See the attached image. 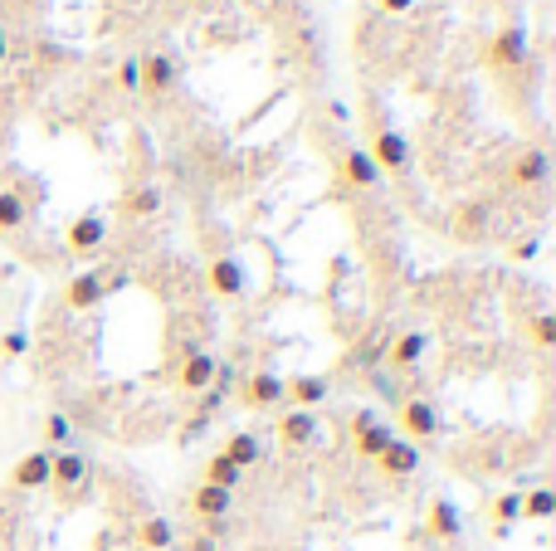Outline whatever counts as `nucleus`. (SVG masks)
I'll return each mask as SVG.
<instances>
[{"label":"nucleus","instance_id":"nucleus-6","mask_svg":"<svg viewBox=\"0 0 556 551\" xmlns=\"http://www.w3.org/2000/svg\"><path fill=\"white\" fill-rule=\"evenodd\" d=\"M400 430H405L410 440H435L439 434V410L425 400V395H410V400H400Z\"/></svg>","mask_w":556,"mask_h":551},{"label":"nucleus","instance_id":"nucleus-32","mask_svg":"<svg viewBox=\"0 0 556 551\" xmlns=\"http://www.w3.org/2000/svg\"><path fill=\"white\" fill-rule=\"evenodd\" d=\"M25 347H29L25 332H5V337H0V357H20Z\"/></svg>","mask_w":556,"mask_h":551},{"label":"nucleus","instance_id":"nucleus-30","mask_svg":"<svg viewBox=\"0 0 556 551\" xmlns=\"http://www.w3.org/2000/svg\"><path fill=\"white\" fill-rule=\"evenodd\" d=\"M118 88L122 93H142V54H127L118 64Z\"/></svg>","mask_w":556,"mask_h":551},{"label":"nucleus","instance_id":"nucleus-2","mask_svg":"<svg viewBox=\"0 0 556 551\" xmlns=\"http://www.w3.org/2000/svg\"><path fill=\"white\" fill-rule=\"evenodd\" d=\"M102 298H108V274H98V268H84V274H74L64 284V303L74 308V313H88Z\"/></svg>","mask_w":556,"mask_h":551},{"label":"nucleus","instance_id":"nucleus-35","mask_svg":"<svg viewBox=\"0 0 556 551\" xmlns=\"http://www.w3.org/2000/svg\"><path fill=\"white\" fill-rule=\"evenodd\" d=\"M10 54V49H5V25H0V59H5Z\"/></svg>","mask_w":556,"mask_h":551},{"label":"nucleus","instance_id":"nucleus-5","mask_svg":"<svg viewBox=\"0 0 556 551\" xmlns=\"http://www.w3.org/2000/svg\"><path fill=\"white\" fill-rule=\"evenodd\" d=\"M102 239H108V220L102 215H78L74 225L64 230V244H69V254H78V259H88V254H98L102 249Z\"/></svg>","mask_w":556,"mask_h":551},{"label":"nucleus","instance_id":"nucleus-24","mask_svg":"<svg viewBox=\"0 0 556 551\" xmlns=\"http://www.w3.org/2000/svg\"><path fill=\"white\" fill-rule=\"evenodd\" d=\"M137 542H142V551H171L176 547V527H171L167 517H147V522L137 527Z\"/></svg>","mask_w":556,"mask_h":551},{"label":"nucleus","instance_id":"nucleus-26","mask_svg":"<svg viewBox=\"0 0 556 551\" xmlns=\"http://www.w3.org/2000/svg\"><path fill=\"white\" fill-rule=\"evenodd\" d=\"M200 483H215V488H225V493H234V488L244 483V469H234L225 454H210V459H205V478H200Z\"/></svg>","mask_w":556,"mask_h":551},{"label":"nucleus","instance_id":"nucleus-19","mask_svg":"<svg viewBox=\"0 0 556 551\" xmlns=\"http://www.w3.org/2000/svg\"><path fill=\"white\" fill-rule=\"evenodd\" d=\"M278 440H283L288 449L313 444L317 440V415L313 410H283V420H278Z\"/></svg>","mask_w":556,"mask_h":551},{"label":"nucleus","instance_id":"nucleus-12","mask_svg":"<svg viewBox=\"0 0 556 551\" xmlns=\"http://www.w3.org/2000/svg\"><path fill=\"white\" fill-rule=\"evenodd\" d=\"M230 507H234V493H225V488H215V483H195L191 513L200 517V522H225V517H230Z\"/></svg>","mask_w":556,"mask_h":551},{"label":"nucleus","instance_id":"nucleus-10","mask_svg":"<svg viewBox=\"0 0 556 551\" xmlns=\"http://www.w3.org/2000/svg\"><path fill=\"white\" fill-rule=\"evenodd\" d=\"M205 284H210V293H220V298H240L244 293V264H240V259H230V254L210 259Z\"/></svg>","mask_w":556,"mask_h":551},{"label":"nucleus","instance_id":"nucleus-9","mask_svg":"<svg viewBox=\"0 0 556 551\" xmlns=\"http://www.w3.org/2000/svg\"><path fill=\"white\" fill-rule=\"evenodd\" d=\"M240 395H244L249 410H274V405H283V376H274V371H254V376L240 386Z\"/></svg>","mask_w":556,"mask_h":551},{"label":"nucleus","instance_id":"nucleus-31","mask_svg":"<svg viewBox=\"0 0 556 551\" xmlns=\"http://www.w3.org/2000/svg\"><path fill=\"white\" fill-rule=\"evenodd\" d=\"M527 337L537 341L542 351H547V347H556V317H552V313H537V317L527 322Z\"/></svg>","mask_w":556,"mask_h":551},{"label":"nucleus","instance_id":"nucleus-4","mask_svg":"<svg viewBox=\"0 0 556 551\" xmlns=\"http://www.w3.org/2000/svg\"><path fill=\"white\" fill-rule=\"evenodd\" d=\"M88 473H93V464H88L78 449H59L54 459H49V488H59V493H74V488H84Z\"/></svg>","mask_w":556,"mask_h":551},{"label":"nucleus","instance_id":"nucleus-34","mask_svg":"<svg viewBox=\"0 0 556 551\" xmlns=\"http://www.w3.org/2000/svg\"><path fill=\"white\" fill-rule=\"evenodd\" d=\"M380 10L386 15H405V10H415V0H380Z\"/></svg>","mask_w":556,"mask_h":551},{"label":"nucleus","instance_id":"nucleus-3","mask_svg":"<svg viewBox=\"0 0 556 551\" xmlns=\"http://www.w3.org/2000/svg\"><path fill=\"white\" fill-rule=\"evenodd\" d=\"M390 440H396V430H390V424H380L376 415L362 410V415L352 420V449L362 454V459H380Z\"/></svg>","mask_w":556,"mask_h":551},{"label":"nucleus","instance_id":"nucleus-17","mask_svg":"<svg viewBox=\"0 0 556 551\" xmlns=\"http://www.w3.org/2000/svg\"><path fill=\"white\" fill-rule=\"evenodd\" d=\"M425 532L439 537V542H454V537L463 532V517H459V507L449 503V498H435V503L425 507Z\"/></svg>","mask_w":556,"mask_h":551},{"label":"nucleus","instance_id":"nucleus-27","mask_svg":"<svg viewBox=\"0 0 556 551\" xmlns=\"http://www.w3.org/2000/svg\"><path fill=\"white\" fill-rule=\"evenodd\" d=\"M556 513V493L552 488H532L527 498H522V517H532V522H547Z\"/></svg>","mask_w":556,"mask_h":551},{"label":"nucleus","instance_id":"nucleus-16","mask_svg":"<svg viewBox=\"0 0 556 551\" xmlns=\"http://www.w3.org/2000/svg\"><path fill=\"white\" fill-rule=\"evenodd\" d=\"M425 351H429V337H425V332H400V337L386 347V361H390L396 371H415L420 361H425Z\"/></svg>","mask_w":556,"mask_h":551},{"label":"nucleus","instance_id":"nucleus-20","mask_svg":"<svg viewBox=\"0 0 556 551\" xmlns=\"http://www.w3.org/2000/svg\"><path fill=\"white\" fill-rule=\"evenodd\" d=\"M327 376H293V381H283V400L293 405V410H313V405H323L327 400Z\"/></svg>","mask_w":556,"mask_h":551},{"label":"nucleus","instance_id":"nucleus-8","mask_svg":"<svg viewBox=\"0 0 556 551\" xmlns=\"http://www.w3.org/2000/svg\"><path fill=\"white\" fill-rule=\"evenodd\" d=\"M215 376H220V361L210 357V351H191V357L181 361V391H191V395H205L215 386Z\"/></svg>","mask_w":556,"mask_h":551},{"label":"nucleus","instance_id":"nucleus-22","mask_svg":"<svg viewBox=\"0 0 556 551\" xmlns=\"http://www.w3.org/2000/svg\"><path fill=\"white\" fill-rule=\"evenodd\" d=\"M157 210H161V185H132L122 195V215L127 220H151Z\"/></svg>","mask_w":556,"mask_h":551},{"label":"nucleus","instance_id":"nucleus-18","mask_svg":"<svg viewBox=\"0 0 556 551\" xmlns=\"http://www.w3.org/2000/svg\"><path fill=\"white\" fill-rule=\"evenodd\" d=\"M380 473L386 478H410L420 469V444H410V440H390L386 444V454H380Z\"/></svg>","mask_w":556,"mask_h":551},{"label":"nucleus","instance_id":"nucleus-25","mask_svg":"<svg viewBox=\"0 0 556 551\" xmlns=\"http://www.w3.org/2000/svg\"><path fill=\"white\" fill-rule=\"evenodd\" d=\"M39 434H45L49 454H59V449H69V444H74V420H69L64 410H49L45 424H39Z\"/></svg>","mask_w":556,"mask_h":551},{"label":"nucleus","instance_id":"nucleus-15","mask_svg":"<svg viewBox=\"0 0 556 551\" xmlns=\"http://www.w3.org/2000/svg\"><path fill=\"white\" fill-rule=\"evenodd\" d=\"M49 459L54 454L49 449H35V454H25V459L10 469V483L20 488V493H35V488H49Z\"/></svg>","mask_w":556,"mask_h":551},{"label":"nucleus","instance_id":"nucleus-23","mask_svg":"<svg viewBox=\"0 0 556 551\" xmlns=\"http://www.w3.org/2000/svg\"><path fill=\"white\" fill-rule=\"evenodd\" d=\"M29 225V201L20 191H0V234H15Z\"/></svg>","mask_w":556,"mask_h":551},{"label":"nucleus","instance_id":"nucleus-29","mask_svg":"<svg viewBox=\"0 0 556 551\" xmlns=\"http://www.w3.org/2000/svg\"><path fill=\"white\" fill-rule=\"evenodd\" d=\"M518 517H522V493H503V498H493V522H498V527L518 522Z\"/></svg>","mask_w":556,"mask_h":551},{"label":"nucleus","instance_id":"nucleus-21","mask_svg":"<svg viewBox=\"0 0 556 551\" xmlns=\"http://www.w3.org/2000/svg\"><path fill=\"white\" fill-rule=\"evenodd\" d=\"M225 459L234 464V469H254V464L264 459V444H259V434H249V430H234L230 440H225Z\"/></svg>","mask_w":556,"mask_h":551},{"label":"nucleus","instance_id":"nucleus-13","mask_svg":"<svg viewBox=\"0 0 556 551\" xmlns=\"http://www.w3.org/2000/svg\"><path fill=\"white\" fill-rule=\"evenodd\" d=\"M342 181L356 185V191H376L380 185V166L371 161L366 147H347L342 152Z\"/></svg>","mask_w":556,"mask_h":551},{"label":"nucleus","instance_id":"nucleus-28","mask_svg":"<svg viewBox=\"0 0 556 551\" xmlns=\"http://www.w3.org/2000/svg\"><path fill=\"white\" fill-rule=\"evenodd\" d=\"M454 230H459V239H478L483 230H488V205H463Z\"/></svg>","mask_w":556,"mask_h":551},{"label":"nucleus","instance_id":"nucleus-14","mask_svg":"<svg viewBox=\"0 0 556 551\" xmlns=\"http://www.w3.org/2000/svg\"><path fill=\"white\" fill-rule=\"evenodd\" d=\"M547 171H552V157H547L542 147H527V152H518V157H512L508 181L527 191V185H542V181H547Z\"/></svg>","mask_w":556,"mask_h":551},{"label":"nucleus","instance_id":"nucleus-33","mask_svg":"<svg viewBox=\"0 0 556 551\" xmlns=\"http://www.w3.org/2000/svg\"><path fill=\"white\" fill-rule=\"evenodd\" d=\"M185 551H220V542H215V537H191V542H185Z\"/></svg>","mask_w":556,"mask_h":551},{"label":"nucleus","instance_id":"nucleus-11","mask_svg":"<svg viewBox=\"0 0 556 551\" xmlns=\"http://www.w3.org/2000/svg\"><path fill=\"white\" fill-rule=\"evenodd\" d=\"M522 59H527V35H522L518 25L498 29V35H493V45H488V64L493 69H518Z\"/></svg>","mask_w":556,"mask_h":551},{"label":"nucleus","instance_id":"nucleus-1","mask_svg":"<svg viewBox=\"0 0 556 551\" xmlns=\"http://www.w3.org/2000/svg\"><path fill=\"white\" fill-rule=\"evenodd\" d=\"M371 161H376L380 166V176H386V171H410V161H415V152H410V137H405V132H396V127H380L376 132V142H371Z\"/></svg>","mask_w":556,"mask_h":551},{"label":"nucleus","instance_id":"nucleus-7","mask_svg":"<svg viewBox=\"0 0 556 551\" xmlns=\"http://www.w3.org/2000/svg\"><path fill=\"white\" fill-rule=\"evenodd\" d=\"M171 83H176V59H171L167 49H151V54H142V93H147V98L171 93Z\"/></svg>","mask_w":556,"mask_h":551}]
</instances>
